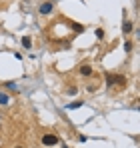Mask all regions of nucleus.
<instances>
[{"label": "nucleus", "instance_id": "1", "mask_svg": "<svg viewBox=\"0 0 140 148\" xmlns=\"http://www.w3.org/2000/svg\"><path fill=\"white\" fill-rule=\"evenodd\" d=\"M40 140H42V144H44V146H56V144L60 142V140H58V136H56V134H52V132H46Z\"/></svg>", "mask_w": 140, "mask_h": 148}, {"label": "nucleus", "instance_id": "2", "mask_svg": "<svg viewBox=\"0 0 140 148\" xmlns=\"http://www.w3.org/2000/svg\"><path fill=\"white\" fill-rule=\"evenodd\" d=\"M126 84H128L126 76H122V74H114V86H120V88H124Z\"/></svg>", "mask_w": 140, "mask_h": 148}, {"label": "nucleus", "instance_id": "3", "mask_svg": "<svg viewBox=\"0 0 140 148\" xmlns=\"http://www.w3.org/2000/svg\"><path fill=\"white\" fill-rule=\"evenodd\" d=\"M78 72L82 74V76H86V78H88V76H92V74H94V68L90 66V64H82Z\"/></svg>", "mask_w": 140, "mask_h": 148}, {"label": "nucleus", "instance_id": "4", "mask_svg": "<svg viewBox=\"0 0 140 148\" xmlns=\"http://www.w3.org/2000/svg\"><path fill=\"white\" fill-rule=\"evenodd\" d=\"M52 8H54L52 2H44V4H40V14H50Z\"/></svg>", "mask_w": 140, "mask_h": 148}, {"label": "nucleus", "instance_id": "5", "mask_svg": "<svg viewBox=\"0 0 140 148\" xmlns=\"http://www.w3.org/2000/svg\"><path fill=\"white\" fill-rule=\"evenodd\" d=\"M122 30H124V34H130V32H132V22H130V20H124Z\"/></svg>", "mask_w": 140, "mask_h": 148}, {"label": "nucleus", "instance_id": "6", "mask_svg": "<svg viewBox=\"0 0 140 148\" xmlns=\"http://www.w3.org/2000/svg\"><path fill=\"white\" fill-rule=\"evenodd\" d=\"M22 46H24L26 50L32 46V38H30V36H22Z\"/></svg>", "mask_w": 140, "mask_h": 148}, {"label": "nucleus", "instance_id": "7", "mask_svg": "<svg viewBox=\"0 0 140 148\" xmlns=\"http://www.w3.org/2000/svg\"><path fill=\"white\" fill-rule=\"evenodd\" d=\"M106 84H108V88L114 86V74H106Z\"/></svg>", "mask_w": 140, "mask_h": 148}, {"label": "nucleus", "instance_id": "8", "mask_svg": "<svg viewBox=\"0 0 140 148\" xmlns=\"http://www.w3.org/2000/svg\"><path fill=\"white\" fill-rule=\"evenodd\" d=\"M96 38H98V40L104 38V30H102V28H96Z\"/></svg>", "mask_w": 140, "mask_h": 148}, {"label": "nucleus", "instance_id": "9", "mask_svg": "<svg viewBox=\"0 0 140 148\" xmlns=\"http://www.w3.org/2000/svg\"><path fill=\"white\" fill-rule=\"evenodd\" d=\"M72 28L76 30V32H82L84 28H82V24H76V22H72Z\"/></svg>", "mask_w": 140, "mask_h": 148}, {"label": "nucleus", "instance_id": "10", "mask_svg": "<svg viewBox=\"0 0 140 148\" xmlns=\"http://www.w3.org/2000/svg\"><path fill=\"white\" fill-rule=\"evenodd\" d=\"M80 106H82V100H78V102H72L68 108H80Z\"/></svg>", "mask_w": 140, "mask_h": 148}, {"label": "nucleus", "instance_id": "11", "mask_svg": "<svg viewBox=\"0 0 140 148\" xmlns=\"http://www.w3.org/2000/svg\"><path fill=\"white\" fill-rule=\"evenodd\" d=\"M0 104H8V96L6 94H0Z\"/></svg>", "mask_w": 140, "mask_h": 148}, {"label": "nucleus", "instance_id": "12", "mask_svg": "<svg viewBox=\"0 0 140 148\" xmlns=\"http://www.w3.org/2000/svg\"><path fill=\"white\" fill-rule=\"evenodd\" d=\"M124 50L130 52V50H132V42H126V44H124Z\"/></svg>", "mask_w": 140, "mask_h": 148}, {"label": "nucleus", "instance_id": "13", "mask_svg": "<svg viewBox=\"0 0 140 148\" xmlns=\"http://www.w3.org/2000/svg\"><path fill=\"white\" fill-rule=\"evenodd\" d=\"M66 92H68V94H76V88H74V86H70V88H66Z\"/></svg>", "mask_w": 140, "mask_h": 148}, {"label": "nucleus", "instance_id": "14", "mask_svg": "<svg viewBox=\"0 0 140 148\" xmlns=\"http://www.w3.org/2000/svg\"><path fill=\"white\" fill-rule=\"evenodd\" d=\"M16 148H22V146H16Z\"/></svg>", "mask_w": 140, "mask_h": 148}]
</instances>
